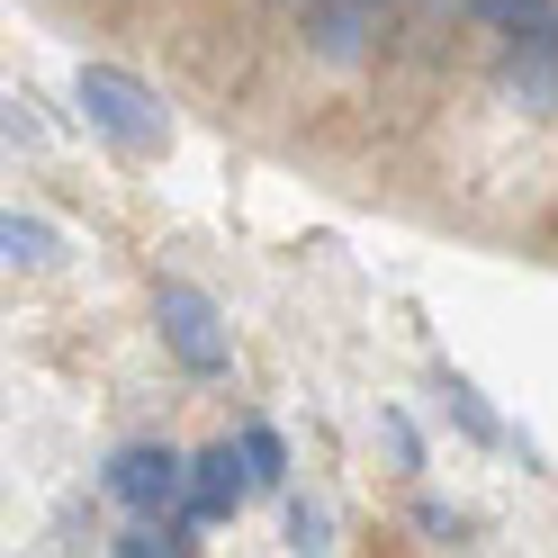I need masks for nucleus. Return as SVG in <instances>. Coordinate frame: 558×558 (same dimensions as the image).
Segmentation results:
<instances>
[{
	"label": "nucleus",
	"mask_w": 558,
	"mask_h": 558,
	"mask_svg": "<svg viewBox=\"0 0 558 558\" xmlns=\"http://www.w3.org/2000/svg\"><path fill=\"white\" fill-rule=\"evenodd\" d=\"M270 10H298V19H306V10H316V0H270Z\"/></svg>",
	"instance_id": "2eb2a0df"
},
{
	"label": "nucleus",
	"mask_w": 558,
	"mask_h": 558,
	"mask_svg": "<svg viewBox=\"0 0 558 558\" xmlns=\"http://www.w3.org/2000/svg\"><path fill=\"white\" fill-rule=\"evenodd\" d=\"M289 549H333V513L298 496V505H289Z\"/></svg>",
	"instance_id": "9b49d317"
},
{
	"label": "nucleus",
	"mask_w": 558,
	"mask_h": 558,
	"mask_svg": "<svg viewBox=\"0 0 558 558\" xmlns=\"http://www.w3.org/2000/svg\"><path fill=\"white\" fill-rule=\"evenodd\" d=\"M253 460H243V441H217V450H198L190 460V505L181 513H198V522H234V505L253 496Z\"/></svg>",
	"instance_id": "423d86ee"
},
{
	"label": "nucleus",
	"mask_w": 558,
	"mask_h": 558,
	"mask_svg": "<svg viewBox=\"0 0 558 558\" xmlns=\"http://www.w3.org/2000/svg\"><path fill=\"white\" fill-rule=\"evenodd\" d=\"M469 19H486L496 37H513V27H541V19H558V0H477Z\"/></svg>",
	"instance_id": "9d476101"
},
{
	"label": "nucleus",
	"mask_w": 558,
	"mask_h": 558,
	"mask_svg": "<svg viewBox=\"0 0 558 558\" xmlns=\"http://www.w3.org/2000/svg\"><path fill=\"white\" fill-rule=\"evenodd\" d=\"M441 414H450V424H460L469 441H486V450H496V441H513V433L496 424V405H486V397L469 388V378H460V369H441Z\"/></svg>",
	"instance_id": "0eeeda50"
},
{
	"label": "nucleus",
	"mask_w": 558,
	"mask_h": 558,
	"mask_svg": "<svg viewBox=\"0 0 558 558\" xmlns=\"http://www.w3.org/2000/svg\"><path fill=\"white\" fill-rule=\"evenodd\" d=\"M154 325H162L171 361H181L190 378H226L234 369V333L217 316V298L190 289V279H162V289H154Z\"/></svg>",
	"instance_id": "f03ea898"
},
{
	"label": "nucleus",
	"mask_w": 558,
	"mask_h": 558,
	"mask_svg": "<svg viewBox=\"0 0 558 558\" xmlns=\"http://www.w3.org/2000/svg\"><path fill=\"white\" fill-rule=\"evenodd\" d=\"M496 90L522 118H558V19L513 27V37L496 46Z\"/></svg>",
	"instance_id": "7ed1b4c3"
},
{
	"label": "nucleus",
	"mask_w": 558,
	"mask_h": 558,
	"mask_svg": "<svg viewBox=\"0 0 558 558\" xmlns=\"http://www.w3.org/2000/svg\"><path fill=\"white\" fill-rule=\"evenodd\" d=\"M54 253H63V234L46 217H19V207L0 217V262H10V270H46Z\"/></svg>",
	"instance_id": "6e6552de"
},
{
	"label": "nucleus",
	"mask_w": 558,
	"mask_h": 558,
	"mask_svg": "<svg viewBox=\"0 0 558 558\" xmlns=\"http://www.w3.org/2000/svg\"><path fill=\"white\" fill-rule=\"evenodd\" d=\"M243 460H253L262 486H289V441H279L270 424H243Z\"/></svg>",
	"instance_id": "1a4fd4ad"
},
{
	"label": "nucleus",
	"mask_w": 558,
	"mask_h": 558,
	"mask_svg": "<svg viewBox=\"0 0 558 558\" xmlns=\"http://www.w3.org/2000/svg\"><path fill=\"white\" fill-rule=\"evenodd\" d=\"M109 496L126 513H181L190 505V460L171 441H126L109 460Z\"/></svg>",
	"instance_id": "20e7f679"
},
{
	"label": "nucleus",
	"mask_w": 558,
	"mask_h": 558,
	"mask_svg": "<svg viewBox=\"0 0 558 558\" xmlns=\"http://www.w3.org/2000/svg\"><path fill=\"white\" fill-rule=\"evenodd\" d=\"M378 424H388V450H397V460H405V469H424V433H414V424H405V414H397V405H388V414H378Z\"/></svg>",
	"instance_id": "ddd939ff"
},
{
	"label": "nucleus",
	"mask_w": 558,
	"mask_h": 558,
	"mask_svg": "<svg viewBox=\"0 0 558 558\" xmlns=\"http://www.w3.org/2000/svg\"><path fill=\"white\" fill-rule=\"evenodd\" d=\"M378 10H397V0H378Z\"/></svg>",
	"instance_id": "dca6fc26"
},
{
	"label": "nucleus",
	"mask_w": 558,
	"mask_h": 558,
	"mask_svg": "<svg viewBox=\"0 0 558 558\" xmlns=\"http://www.w3.org/2000/svg\"><path fill=\"white\" fill-rule=\"evenodd\" d=\"M378 46H388V10H378V0H316V10H306V54H316L325 73H361Z\"/></svg>",
	"instance_id": "39448f33"
},
{
	"label": "nucleus",
	"mask_w": 558,
	"mask_h": 558,
	"mask_svg": "<svg viewBox=\"0 0 558 558\" xmlns=\"http://www.w3.org/2000/svg\"><path fill=\"white\" fill-rule=\"evenodd\" d=\"M73 99H82V118L109 135L118 154H135V162H154V154L171 145V109H162V99L135 82V73H118V63H82Z\"/></svg>",
	"instance_id": "f257e3e1"
},
{
	"label": "nucleus",
	"mask_w": 558,
	"mask_h": 558,
	"mask_svg": "<svg viewBox=\"0 0 558 558\" xmlns=\"http://www.w3.org/2000/svg\"><path fill=\"white\" fill-rule=\"evenodd\" d=\"M414 10H424V19H469L477 0H414Z\"/></svg>",
	"instance_id": "4468645a"
},
{
	"label": "nucleus",
	"mask_w": 558,
	"mask_h": 558,
	"mask_svg": "<svg viewBox=\"0 0 558 558\" xmlns=\"http://www.w3.org/2000/svg\"><path fill=\"white\" fill-rule=\"evenodd\" d=\"M414 532H433V541H460L469 522H460V505H441V496H424V505H414Z\"/></svg>",
	"instance_id": "f8f14e48"
}]
</instances>
